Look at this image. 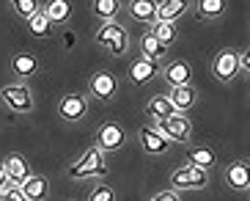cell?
Instances as JSON below:
<instances>
[{
    "mask_svg": "<svg viewBox=\"0 0 250 201\" xmlns=\"http://www.w3.org/2000/svg\"><path fill=\"white\" fill-rule=\"evenodd\" d=\"M28 28H30V33H33V36H47V33H50V28H52V22L47 20L44 11H39V14H33L28 20Z\"/></svg>",
    "mask_w": 250,
    "mask_h": 201,
    "instance_id": "obj_28",
    "label": "cell"
},
{
    "mask_svg": "<svg viewBox=\"0 0 250 201\" xmlns=\"http://www.w3.org/2000/svg\"><path fill=\"white\" fill-rule=\"evenodd\" d=\"M96 45L104 47V50L110 52V55H124L129 50V36H126V30L121 28L118 22H102V28L96 30Z\"/></svg>",
    "mask_w": 250,
    "mask_h": 201,
    "instance_id": "obj_2",
    "label": "cell"
},
{
    "mask_svg": "<svg viewBox=\"0 0 250 201\" xmlns=\"http://www.w3.org/2000/svg\"><path fill=\"white\" fill-rule=\"evenodd\" d=\"M162 77H165V83H168L170 89L190 86V83H192V67L187 64V61L176 58V61H170L168 67L162 69Z\"/></svg>",
    "mask_w": 250,
    "mask_h": 201,
    "instance_id": "obj_12",
    "label": "cell"
},
{
    "mask_svg": "<svg viewBox=\"0 0 250 201\" xmlns=\"http://www.w3.org/2000/svg\"><path fill=\"white\" fill-rule=\"evenodd\" d=\"M0 201H28V199L22 196V187L20 185H8L6 190L0 193Z\"/></svg>",
    "mask_w": 250,
    "mask_h": 201,
    "instance_id": "obj_30",
    "label": "cell"
},
{
    "mask_svg": "<svg viewBox=\"0 0 250 201\" xmlns=\"http://www.w3.org/2000/svg\"><path fill=\"white\" fill-rule=\"evenodd\" d=\"M124 143H126V133L118 121H104V124L99 127V133H96V146H99L104 155H113V152L124 149Z\"/></svg>",
    "mask_w": 250,
    "mask_h": 201,
    "instance_id": "obj_7",
    "label": "cell"
},
{
    "mask_svg": "<svg viewBox=\"0 0 250 201\" xmlns=\"http://www.w3.org/2000/svg\"><path fill=\"white\" fill-rule=\"evenodd\" d=\"M157 8H160L157 0H129V17H135L138 22L154 25L157 22Z\"/></svg>",
    "mask_w": 250,
    "mask_h": 201,
    "instance_id": "obj_17",
    "label": "cell"
},
{
    "mask_svg": "<svg viewBox=\"0 0 250 201\" xmlns=\"http://www.w3.org/2000/svg\"><path fill=\"white\" fill-rule=\"evenodd\" d=\"M239 69H242L239 67V52H234V50H220L212 58V75H214V80H220V83L236 80Z\"/></svg>",
    "mask_w": 250,
    "mask_h": 201,
    "instance_id": "obj_6",
    "label": "cell"
},
{
    "mask_svg": "<svg viewBox=\"0 0 250 201\" xmlns=\"http://www.w3.org/2000/svg\"><path fill=\"white\" fill-rule=\"evenodd\" d=\"M0 165H3V171H6V177H8L11 185H22L25 179L30 177V165H28V160H25L22 155H8Z\"/></svg>",
    "mask_w": 250,
    "mask_h": 201,
    "instance_id": "obj_14",
    "label": "cell"
},
{
    "mask_svg": "<svg viewBox=\"0 0 250 201\" xmlns=\"http://www.w3.org/2000/svg\"><path fill=\"white\" fill-rule=\"evenodd\" d=\"M85 113H88V99L83 97V94H66V97H61L58 102V116L63 121H80L85 119Z\"/></svg>",
    "mask_w": 250,
    "mask_h": 201,
    "instance_id": "obj_9",
    "label": "cell"
},
{
    "mask_svg": "<svg viewBox=\"0 0 250 201\" xmlns=\"http://www.w3.org/2000/svg\"><path fill=\"white\" fill-rule=\"evenodd\" d=\"M11 69H14L17 77H33L39 72V58L36 55H30V52H17L14 58H11Z\"/></svg>",
    "mask_w": 250,
    "mask_h": 201,
    "instance_id": "obj_21",
    "label": "cell"
},
{
    "mask_svg": "<svg viewBox=\"0 0 250 201\" xmlns=\"http://www.w3.org/2000/svg\"><path fill=\"white\" fill-rule=\"evenodd\" d=\"M151 33H154V39L160 42L162 47H170L173 42L179 39V30H176V25H170V22H154L151 25Z\"/></svg>",
    "mask_w": 250,
    "mask_h": 201,
    "instance_id": "obj_26",
    "label": "cell"
},
{
    "mask_svg": "<svg viewBox=\"0 0 250 201\" xmlns=\"http://www.w3.org/2000/svg\"><path fill=\"white\" fill-rule=\"evenodd\" d=\"M248 199H250V193H248Z\"/></svg>",
    "mask_w": 250,
    "mask_h": 201,
    "instance_id": "obj_34",
    "label": "cell"
},
{
    "mask_svg": "<svg viewBox=\"0 0 250 201\" xmlns=\"http://www.w3.org/2000/svg\"><path fill=\"white\" fill-rule=\"evenodd\" d=\"M209 185V171L198 168V165H182L176 171L170 174V187L173 190H201V187Z\"/></svg>",
    "mask_w": 250,
    "mask_h": 201,
    "instance_id": "obj_3",
    "label": "cell"
},
{
    "mask_svg": "<svg viewBox=\"0 0 250 201\" xmlns=\"http://www.w3.org/2000/svg\"><path fill=\"white\" fill-rule=\"evenodd\" d=\"M187 8H190V0H162L160 8H157V22L176 25L179 17L187 14Z\"/></svg>",
    "mask_w": 250,
    "mask_h": 201,
    "instance_id": "obj_16",
    "label": "cell"
},
{
    "mask_svg": "<svg viewBox=\"0 0 250 201\" xmlns=\"http://www.w3.org/2000/svg\"><path fill=\"white\" fill-rule=\"evenodd\" d=\"M151 201H182V196H179V190H173V187H170V190H162V193H157Z\"/></svg>",
    "mask_w": 250,
    "mask_h": 201,
    "instance_id": "obj_31",
    "label": "cell"
},
{
    "mask_svg": "<svg viewBox=\"0 0 250 201\" xmlns=\"http://www.w3.org/2000/svg\"><path fill=\"white\" fill-rule=\"evenodd\" d=\"M168 99L176 105V111H179V113H187L192 105H195L198 94H195V89H192V86H179V89H170Z\"/></svg>",
    "mask_w": 250,
    "mask_h": 201,
    "instance_id": "obj_23",
    "label": "cell"
},
{
    "mask_svg": "<svg viewBox=\"0 0 250 201\" xmlns=\"http://www.w3.org/2000/svg\"><path fill=\"white\" fill-rule=\"evenodd\" d=\"M138 143H140V149L146 152V155H165V152L170 149V141L162 138L157 127H140L138 130Z\"/></svg>",
    "mask_w": 250,
    "mask_h": 201,
    "instance_id": "obj_11",
    "label": "cell"
},
{
    "mask_svg": "<svg viewBox=\"0 0 250 201\" xmlns=\"http://www.w3.org/2000/svg\"><path fill=\"white\" fill-rule=\"evenodd\" d=\"M157 72H160V64L140 55L138 61H132V64H129V69H126V77H129L135 86H146V83L157 75Z\"/></svg>",
    "mask_w": 250,
    "mask_h": 201,
    "instance_id": "obj_13",
    "label": "cell"
},
{
    "mask_svg": "<svg viewBox=\"0 0 250 201\" xmlns=\"http://www.w3.org/2000/svg\"><path fill=\"white\" fill-rule=\"evenodd\" d=\"M107 165H104V152L99 146H91L77 163L69 165V177L72 179H88V177H104Z\"/></svg>",
    "mask_w": 250,
    "mask_h": 201,
    "instance_id": "obj_1",
    "label": "cell"
},
{
    "mask_svg": "<svg viewBox=\"0 0 250 201\" xmlns=\"http://www.w3.org/2000/svg\"><path fill=\"white\" fill-rule=\"evenodd\" d=\"M190 163L198 165V168H204V171H212L214 165H217V155H214V149H209V146H192L190 149Z\"/></svg>",
    "mask_w": 250,
    "mask_h": 201,
    "instance_id": "obj_24",
    "label": "cell"
},
{
    "mask_svg": "<svg viewBox=\"0 0 250 201\" xmlns=\"http://www.w3.org/2000/svg\"><path fill=\"white\" fill-rule=\"evenodd\" d=\"M146 113H148V119H154V124L157 121H162V119H170V116H176V105L168 99V94H154V97L146 102Z\"/></svg>",
    "mask_w": 250,
    "mask_h": 201,
    "instance_id": "obj_15",
    "label": "cell"
},
{
    "mask_svg": "<svg viewBox=\"0 0 250 201\" xmlns=\"http://www.w3.org/2000/svg\"><path fill=\"white\" fill-rule=\"evenodd\" d=\"M223 179L226 185L236 193H248L250 190V160H234V163L226 165L223 171Z\"/></svg>",
    "mask_w": 250,
    "mask_h": 201,
    "instance_id": "obj_8",
    "label": "cell"
},
{
    "mask_svg": "<svg viewBox=\"0 0 250 201\" xmlns=\"http://www.w3.org/2000/svg\"><path fill=\"white\" fill-rule=\"evenodd\" d=\"M88 201H116V190H113L110 185L99 182V185H96L94 190L88 193Z\"/></svg>",
    "mask_w": 250,
    "mask_h": 201,
    "instance_id": "obj_29",
    "label": "cell"
},
{
    "mask_svg": "<svg viewBox=\"0 0 250 201\" xmlns=\"http://www.w3.org/2000/svg\"><path fill=\"white\" fill-rule=\"evenodd\" d=\"M11 185V182H8V177H6V171H3V165H0V193H3V190H6V187Z\"/></svg>",
    "mask_w": 250,
    "mask_h": 201,
    "instance_id": "obj_33",
    "label": "cell"
},
{
    "mask_svg": "<svg viewBox=\"0 0 250 201\" xmlns=\"http://www.w3.org/2000/svg\"><path fill=\"white\" fill-rule=\"evenodd\" d=\"M11 8H14L17 17H22L25 22H28L33 14H39V11H42L39 0H11Z\"/></svg>",
    "mask_w": 250,
    "mask_h": 201,
    "instance_id": "obj_27",
    "label": "cell"
},
{
    "mask_svg": "<svg viewBox=\"0 0 250 201\" xmlns=\"http://www.w3.org/2000/svg\"><path fill=\"white\" fill-rule=\"evenodd\" d=\"M226 8H228V0H198L195 3V14L204 22H212V20H220L226 14Z\"/></svg>",
    "mask_w": 250,
    "mask_h": 201,
    "instance_id": "obj_20",
    "label": "cell"
},
{
    "mask_svg": "<svg viewBox=\"0 0 250 201\" xmlns=\"http://www.w3.org/2000/svg\"><path fill=\"white\" fill-rule=\"evenodd\" d=\"M157 130H160V135L170 143H187L190 135H192V124L184 113H176V116H170V119L157 121Z\"/></svg>",
    "mask_w": 250,
    "mask_h": 201,
    "instance_id": "obj_4",
    "label": "cell"
},
{
    "mask_svg": "<svg viewBox=\"0 0 250 201\" xmlns=\"http://www.w3.org/2000/svg\"><path fill=\"white\" fill-rule=\"evenodd\" d=\"M140 55H143V58H148V61H157V64H160V61L168 55V47H162L160 42L154 39V33H151V30H146V33L140 36Z\"/></svg>",
    "mask_w": 250,
    "mask_h": 201,
    "instance_id": "obj_22",
    "label": "cell"
},
{
    "mask_svg": "<svg viewBox=\"0 0 250 201\" xmlns=\"http://www.w3.org/2000/svg\"><path fill=\"white\" fill-rule=\"evenodd\" d=\"M52 25H66L72 20V3L69 0H47V6L42 8Z\"/></svg>",
    "mask_w": 250,
    "mask_h": 201,
    "instance_id": "obj_18",
    "label": "cell"
},
{
    "mask_svg": "<svg viewBox=\"0 0 250 201\" xmlns=\"http://www.w3.org/2000/svg\"><path fill=\"white\" fill-rule=\"evenodd\" d=\"M0 99L11 108L14 113H30L33 111V94L25 83H8L0 89Z\"/></svg>",
    "mask_w": 250,
    "mask_h": 201,
    "instance_id": "obj_5",
    "label": "cell"
},
{
    "mask_svg": "<svg viewBox=\"0 0 250 201\" xmlns=\"http://www.w3.org/2000/svg\"><path fill=\"white\" fill-rule=\"evenodd\" d=\"M239 67H242L245 72H250V47L239 52Z\"/></svg>",
    "mask_w": 250,
    "mask_h": 201,
    "instance_id": "obj_32",
    "label": "cell"
},
{
    "mask_svg": "<svg viewBox=\"0 0 250 201\" xmlns=\"http://www.w3.org/2000/svg\"><path fill=\"white\" fill-rule=\"evenodd\" d=\"M88 89H91V97L94 99L110 102V99L118 94V80H116V75H110V72H96V75L91 77Z\"/></svg>",
    "mask_w": 250,
    "mask_h": 201,
    "instance_id": "obj_10",
    "label": "cell"
},
{
    "mask_svg": "<svg viewBox=\"0 0 250 201\" xmlns=\"http://www.w3.org/2000/svg\"><path fill=\"white\" fill-rule=\"evenodd\" d=\"M20 187H22V196H25L28 201H44V199H47V190H50V182H47L44 177L30 174V177L25 179Z\"/></svg>",
    "mask_w": 250,
    "mask_h": 201,
    "instance_id": "obj_19",
    "label": "cell"
},
{
    "mask_svg": "<svg viewBox=\"0 0 250 201\" xmlns=\"http://www.w3.org/2000/svg\"><path fill=\"white\" fill-rule=\"evenodd\" d=\"M118 8H121V0H94V3H91L94 17H99L102 22H116Z\"/></svg>",
    "mask_w": 250,
    "mask_h": 201,
    "instance_id": "obj_25",
    "label": "cell"
}]
</instances>
